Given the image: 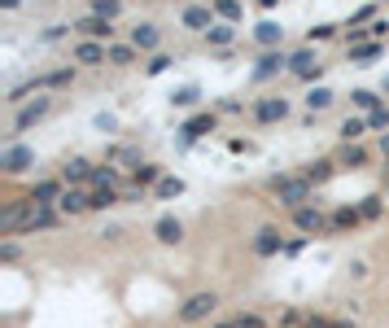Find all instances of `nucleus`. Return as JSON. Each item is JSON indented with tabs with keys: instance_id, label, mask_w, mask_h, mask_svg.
Returning a JSON list of instances; mask_svg holds the SVG:
<instances>
[{
	"instance_id": "nucleus-1",
	"label": "nucleus",
	"mask_w": 389,
	"mask_h": 328,
	"mask_svg": "<svg viewBox=\"0 0 389 328\" xmlns=\"http://www.w3.org/2000/svg\"><path fill=\"white\" fill-rule=\"evenodd\" d=\"M267 188L276 193V201L284 210H302V206H315V184H306L302 175H271L267 180Z\"/></svg>"
},
{
	"instance_id": "nucleus-2",
	"label": "nucleus",
	"mask_w": 389,
	"mask_h": 328,
	"mask_svg": "<svg viewBox=\"0 0 389 328\" xmlns=\"http://www.w3.org/2000/svg\"><path fill=\"white\" fill-rule=\"evenodd\" d=\"M219 311V293H210V289H201V293H193V298H184V307L175 311V319L179 324H205Z\"/></svg>"
},
{
	"instance_id": "nucleus-3",
	"label": "nucleus",
	"mask_w": 389,
	"mask_h": 328,
	"mask_svg": "<svg viewBox=\"0 0 389 328\" xmlns=\"http://www.w3.org/2000/svg\"><path fill=\"white\" fill-rule=\"evenodd\" d=\"M48 110H53V96H35V101H27V106L18 110V118H13V132H9V145H18V136H22V132H31L35 123H40V118L48 114Z\"/></svg>"
},
{
	"instance_id": "nucleus-4",
	"label": "nucleus",
	"mask_w": 389,
	"mask_h": 328,
	"mask_svg": "<svg viewBox=\"0 0 389 328\" xmlns=\"http://www.w3.org/2000/svg\"><path fill=\"white\" fill-rule=\"evenodd\" d=\"M74 35H79V40H96V44H110L114 40V22L101 18V13H88V18L74 22Z\"/></svg>"
},
{
	"instance_id": "nucleus-5",
	"label": "nucleus",
	"mask_w": 389,
	"mask_h": 328,
	"mask_svg": "<svg viewBox=\"0 0 389 328\" xmlns=\"http://www.w3.org/2000/svg\"><path fill=\"white\" fill-rule=\"evenodd\" d=\"M35 166V149L27 145H5V154H0V171L5 175H27Z\"/></svg>"
},
{
	"instance_id": "nucleus-6",
	"label": "nucleus",
	"mask_w": 389,
	"mask_h": 328,
	"mask_svg": "<svg viewBox=\"0 0 389 328\" xmlns=\"http://www.w3.org/2000/svg\"><path fill=\"white\" fill-rule=\"evenodd\" d=\"M293 223H298V232H302V237H320V232H332V215H324L320 206H302V210L293 215Z\"/></svg>"
},
{
	"instance_id": "nucleus-7",
	"label": "nucleus",
	"mask_w": 389,
	"mask_h": 328,
	"mask_svg": "<svg viewBox=\"0 0 389 328\" xmlns=\"http://www.w3.org/2000/svg\"><path fill=\"white\" fill-rule=\"evenodd\" d=\"M289 70L298 74V79H306V84H315L320 74H324V62L315 57V48H298V53L289 57Z\"/></svg>"
},
{
	"instance_id": "nucleus-8",
	"label": "nucleus",
	"mask_w": 389,
	"mask_h": 328,
	"mask_svg": "<svg viewBox=\"0 0 389 328\" xmlns=\"http://www.w3.org/2000/svg\"><path fill=\"white\" fill-rule=\"evenodd\" d=\"M284 245H289V241L280 237L276 223H267V228H258V232H254V254H258V259H276V254H284Z\"/></svg>"
},
{
	"instance_id": "nucleus-9",
	"label": "nucleus",
	"mask_w": 389,
	"mask_h": 328,
	"mask_svg": "<svg viewBox=\"0 0 389 328\" xmlns=\"http://www.w3.org/2000/svg\"><path fill=\"white\" fill-rule=\"evenodd\" d=\"M215 128H219L215 114H193L184 128H179V145H193V140H201V136H210Z\"/></svg>"
},
{
	"instance_id": "nucleus-10",
	"label": "nucleus",
	"mask_w": 389,
	"mask_h": 328,
	"mask_svg": "<svg viewBox=\"0 0 389 328\" xmlns=\"http://www.w3.org/2000/svg\"><path fill=\"white\" fill-rule=\"evenodd\" d=\"M337 171H342V162H337V158H315V162H306V166H302V180L320 188V184H328V180H332Z\"/></svg>"
},
{
	"instance_id": "nucleus-11",
	"label": "nucleus",
	"mask_w": 389,
	"mask_h": 328,
	"mask_svg": "<svg viewBox=\"0 0 389 328\" xmlns=\"http://www.w3.org/2000/svg\"><path fill=\"white\" fill-rule=\"evenodd\" d=\"M254 118H258V123H280V118H289V101H284V96L254 101Z\"/></svg>"
},
{
	"instance_id": "nucleus-12",
	"label": "nucleus",
	"mask_w": 389,
	"mask_h": 328,
	"mask_svg": "<svg viewBox=\"0 0 389 328\" xmlns=\"http://www.w3.org/2000/svg\"><path fill=\"white\" fill-rule=\"evenodd\" d=\"M280 70H289V57H284L280 48H271V53H263V57H258V66H254V79H258V84H267V79H276Z\"/></svg>"
},
{
	"instance_id": "nucleus-13",
	"label": "nucleus",
	"mask_w": 389,
	"mask_h": 328,
	"mask_svg": "<svg viewBox=\"0 0 389 328\" xmlns=\"http://www.w3.org/2000/svg\"><path fill=\"white\" fill-rule=\"evenodd\" d=\"M179 22H184L188 31H201L205 35V31L215 27V5H188L184 13H179Z\"/></svg>"
},
{
	"instance_id": "nucleus-14",
	"label": "nucleus",
	"mask_w": 389,
	"mask_h": 328,
	"mask_svg": "<svg viewBox=\"0 0 389 328\" xmlns=\"http://www.w3.org/2000/svg\"><path fill=\"white\" fill-rule=\"evenodd\" d=\"M136 48V53H158V44H162V31L153 27V22H140V27H132V40H127Z\"/></svg>"
},
{
	"instance_id": "nucleus-15",
	"label": "nucleus",
	"mask_w": 389,
	"mask_h": 328,
	"mask_svg": "<svg viewBox=\"0 0 389 328\" xmlns=\"http://www.w3.org/2000/svg\"><path fill=\"white\" fill-rule=\"evenodd\" d=\"M92 171H96V166H92L88 158H70V162H62V175H57V180L70 184V188H79V184L92 180Z\"/></svg>"
},
{
	"instance_id": "nucleus-16",
	"label": "nucleus",
	"mask_w": 389,
	"mask_h": 328,
	"mask_svg": "<svg viewBox=\"0 0 389 328\" xmlns=\"http://www.w3.org/2000/svg\"><path fill=\"white\" fill-rule=\"evenodd\" d=\"M106 53H110V44H96V40H79L74 44V62L79 66H106Z\"/></svg>"
},
{
	"instance_id": "nucleus-17",
	"label": "nucleus",
	"mask_w": 389,
	"mask_h": 328,
	"mask_svg": "<svg viewBox=\"0 0 389 328\" xmlns=\"http://www.w3.org/2000/svg\"><path fill=\"white\" fill-rule=\"evenodd\" d=\"M62 193H66V188H62V180H35L27 197L35 201V206H57V201H62Z\"/></svg>"
},
{
	"instance_id": "nucleus-18",
	"label": "nucleus",
	"mask_w": 389,
	"mask_h": 328,
	"mask_svg": "<svg viewBox=\"0 0 389 328\" xmlns=\"http://www.w3.org/2000/svg\"><path fill=\"white\" fill-rule=\"evenodd\" d=\"M153 237H158V245H179L184 241V223H179L175 215H162L158 223H153Z\"/></svg>"
},
{
	"instance_id": "nucleus-19",
	"label": "nucleus",
	"mask_w": 389,
	"mask_h": 328,
	"mask_svg": "<svg viewBox=\"0 0 389 328\" xmlns=\"http://www.w3.org/2000/svg\"><path fill=\"white\" fill-rule=\"evenodd\" d=\"M363 132H372V128H368V118H363V114H346V118H342V128H337V136H342V145H359V140H363Z\"/></svg>"
},
{
	"instance_id": "nucleus-20",
	"label": "nucleus",
	"mask_w": 389,
	"mask_h": 328,
	"mask_svg": "<svg viewBox=\"0 0 389 328\" xmlns=\"http://www.w3.org/2000/svg\"><path fill=\"white\" fill-rule=\"evenodd\" d=\"M162 180H167V175H162L158 162H140V166H132V184H136V188H158Z\"/></svg>"
},
{
	"instance_id": "nucleus-21",
	"label": "nucleus",
	"mask_w": 389,
	"mask_h": 328,
	"mask_svg": "<svg viewBox=\"0 0 389 328\" xmlns=\"http://www.w3.org/2000/svg\"><path fill=\"white\" fill-rule=\"evenodd\" d=\"M57 210H62V219L84 215V210H88V193H84V188H66V193H62V201H57Z\"/></svg>"
},
{
	"instance_id": "nucleus-22",
	"label": "nucleus",
	"mask_w": 389,
	"mask_h": 328,
	"mask_svg": "<svg viewBox=\"0 0 389 328\" xmlns=\"http://www.w3.org/2000/svg\"><path fill=\"white\" fill-rule=\"evenodd\" d=\"M74 84V66H57V70H48V74H35V92L44 88H66Z\"/></svg>"
},
{
	"instance_id": "nucleus-23",
	"label": "nucleus",
	"mask_w": 389,
	"mask_h": 328,
	"mask_svg": "<svg viewBox=\"0 0 389 328\" xmlns=\"http://www.w3.org/2000/svg\"><path fill=\"white\" fill-rule=\"evenodd\" d=\"M254 40H258V44H263L267 53H271V48H280V40H284V27L267 18V22H258V27H254Z\"/></svg>"
},
{
	"instance_id": "nucleus-24",
	"label": "nucleus",
	"mask_w": 389,
	"mask_h": 328,
	"mask_svg": "<svg viewBox=\"0 0 389 328\" xmlns=\"http://www.w3.org/2000/svg\"><path fill=\"white\" fill-rule=\"evenodd\" d=\"M118 184H123L118 166H114V162H106V166H96V171H92V180H88V193H92V188H118Z\"/></svg>"
},
{
	"instance_id": "nucleus-25",
	"label": "nucleus",
	"mask_w": 389,
	"mask_h": 328,
	"mask_svg": "<svg viewBox=\"0 0 389 328\" xmlns=\"http://www.w3.org/2000/svg\"><path fill=\"white\" fill-rule=\"evenodd\" d=\"M359 223H363L359 206H337V210H332V232H354Z\"/></svg>"
},
{
	"instance_id": "nucleus-26",
	"label": "nucleus",
	"mask_w": 389,
	"mask_h": 328,
	"mask_svg": "<svg viewBox=\"0 0 389 328\" xmlns=\"http://www.w3.org/2000/svg\"><path fill=\"white\" fill-rule=\"evenodd\" d=\"M118 201H123L118 188H92V193H88V210H114Z\"/></svg>"
},
{
	"instance_id": "nucleus-27",
	"label": "nucleus",
	"mask_w": 389,
	"mask_h": 328,
	"mask_svg": "<svg viewBox=\"0 0 389 328\" xmlns=\"http://www.w3.org/2000/svg\"><path fill=\"white\" fill-rule=\"evenodd\" d=\"M380 53H385V44H380V40L359 44V48H350V66H368V62H376Z\"/></svg>"
},
{
	"instance_id": "nucleus-28",
	"label": "nucleus",
	"mask_w": 389,
	"mask_h": 328,
	"mask_svg": "<svg viewBox=\"0 0 389 328\" xmlns=\"http://www.w3.org/2000/svg\"><path fill=\"white\" fill-rule=\"evenodd\" d=\"M337 162H342V166H350V171H359V166H368V149H363V145H342V154H337Z\"/></svg>"
},
{
	"instance_id": "nucleus-29",
	"label": "nucleus",
	"mask_w": 389,
	"mask_h": 328,
	"mask_svg": "<svg viewBox=\"0 0 389 328\" xmlns=\"http://www.w3.org/2000/svg\"><path fill=\"white\" fill-rule=\"evenodd\" d=\"M332 101H337V92H332V88H310V92H306V110H310V114H320V110H328V106H332Z\"/></svg>"
},
{
	"instance_id": "nucleus-30",
	"label": "nucleus",
	"mask_w": 389,
	"mask_h": 328,
	"mask_svg": "<svg viewBox=\"0 0 389 328\" xmlns=\"http://www.w3.org/2000/svg\"><path fill=\"white\" fill-rule=\"evenodd\" d=\"M136 57H140V53H136L132 44H110V53H106V62H110V66H118V70H123V66H132Z\"/></svg>"
},
{
	"instance_id": "nucleus-31",
	"label": "nucleus",
	"mask_w": 389,
	"mask_h": 328,
	"mask_svg": "<svg viewBox=\"0 0 389 328\" xmlns=\"http://www.w3.org/2000/svg\"><path fill=\"white\" fill-rule=\"evenodd\" d=\"M197 101H201V88H193V84H184V88L171 92V106H175V110H193Z\"/></svg>"
},
{
	"instance_id": "nucleus-32",
	"label": "nucleus",
	"mask_w": 389,
	"mask_h": 328,
	"mask_svg": "<svg viewBox=\"0 0 389 328\" xmlns=\"http://www.w3.org/2000/svg\"><path fill=\"white\" fill-rule=\"evenodd\" d=\"M205 40H210L215 48H227L232 40H237V27H232V22H215V27L205 31Z\"/></svg>"
},
{
	"instance_id": "nucleus-33",
	"label": "nucleus",
	"mask_w": 389,
	"mask_h": 328,
	"mask_svg": "<svg viewBox=\"0 0 389 328\" xmlns=\"http://www.w3.org/2000/svg\"><path fill=\"white\" fill-rule=\"evenodd\" d=\"M350 101H354V106H359V110H368V114L385 106V96H376L372 88H354V92H350Z\"/></svg>"
},
{
	"instance_id": "nucleus-34",
	"label": "nucleus",
	"mask_w": 389,
	"mask_h": 328,
	"mask_svg": "<svg viewBox=\"0 0 389 328\" xmlns=\"http://www.w3.org/2000/svg\"><path fill=\"white\" fill-rule=\"evenodd\" d=\"M210 5H215V13L223 18V22H232V27H237V22H241V0H210Z\"/></svg>"
},
{
	"instance_id": "nucleus-35",
	"label": "nucleus",
	"mask_w": 389,
	"mask_h": 328,
	"mask_svg": "<svg viewBox=\"0 0 389 328\" xmlns=\"http://www.w3.org/2000/svg\"><path fill=\"white\" fill-rule=\"evenodd\" d=\"M380 210H385V197H380V193H372V197H363V201H359V215H363V223L380 219Z\"/></svg>"
},
{
	"instance_id": "nucleus-36",
	"label": "nucleus",
	"mask_w": 389,
	"mask_h": 328,
	"mask_svg": "<svg viewBox=\"0 0 389 328\" xmlns=\"http://www.w3.org/2000/svg\"><path fill=\"white\" fill-rule=\"evenodd\" d=\"M153 193H158V201H171V197L184 193V180H179V175H167V180H162L158 188H153Z\"/></svg>"
},
{
	"instance_id": "nucleus-37",
	"label": "nucleus",
	"mask_w": 389,
	"mask_h": 328,
	"mask_svg": "<svg viewBox=\"0 0 389 328\" xmlns=\"http://www.w3.org/2000/svg\"><path fill=\"white\" fill-rule=\"evenodd\" d=\"M92 13H101V18L114 22V18L123 13V0H92Z\"/></svg>"
},
{
	"instance_id": "nucleus-38",
	"label": "nucleus",
	"mask_w": 389,
	"mask_h": 328,
	"mask_svg": "<svg viewBox=\"0 0 389 328\" xmlns=\"http://www.w3.org/2000/svg\"><path fill=\"white\" fill-rule=\"evenodd\" d=\"M368 128H372V132H380V136L389 132V106H380V110H372V114H368Z\"/></svg>"
},
{
	"instance_id": "nucleus-39",
	"label": "nucleus",
	"mask_w": 389,
	"mask_h": 328,
	"mask_svg": "<svg viewBox=\"0 0 389 328\" xmlns=\"http://www.w3.org/2000/svg\"><path fill=\"white\" fill-rule=\"evenodd\" d=\"M110 162H136V166H140V149L118 145V149H110Z\"/></svg>"
},
{
	"instance_id": "nucleus-40",
	"label": "nucleus",
	"mask_w": 389,
	"mask_h": 328,
	"mask_svg": "<svg viewBox=\"0 0 389 328\" xmlns=\"http://www.w3.org/2000/svg\"><path fill=\"white\" fill-rule=\"evenodd\" d=\"M332 35H337V27H332V22H320V27H310L306 44H320V40H332Z\"/></svg>"
},
{
	"instance_id": "nucleus-41",
	"label": "nucleus",
	"mask_w": 389,
	"mask_h": 328,
	"mask_svg": "<svg viewBox=\"0 0 389 328\" xmlns=\"http://www.w3.org/2000/svg\"><path fill=\"white\" fill-rule=\"evenodd\" d=\"M232 324H237V328H267V319H263V315H254V311H241Z\"/></svg>"
},
{
	"instance_id": "nucleus-42",
	"label": "nucleus",
	"mask_w": 389,
	"mask_h": 328,
	"mask_svg": "<svg viewBox=\"0 0 389 328\" xmlns=\"http://www.w3.org/2000/svg\"><path fill=\"white\" fill-rule=\"evenodd\" d=\"M171 62H175V57H167V53H153V57H149V74H167V70H171Z\"/></svg>"
},
{
	"instance_id": "nucleus-43",
	"label": "nucleus",
	"mask_w": 389,
	"mask_h": 328,
	"mask_svg": "<svg viewBox=\"0 0 389 328\" xmlns=\"http://www.w3.org/2000/svg\"><path fill=\"white\" fill-rule=\"evenodd\" d=\"M22 259V245L18 241H5V245H0V263H18Z\"/></svg>"
},
{
	"instance_id": "nucleus-44",
	"label": "nucleus",
	"mask_w": 389,
	"mask_h": 328,
	"mask_svg": "<svg viewBox=\"0 0 389 328\" xmlns=\"http://www.w3.org/2000/svg\"><path fill=\"white\" fill-rule=\"evenodd\" d=\"M368 35H372V40H385V35H389V18H376L372 27H368Z\"/></svg>"
},
{
	"instance_id": "nucleus-45",
	"label": "nucleus",
	"mask_w": 389,
	"mask_h": 328,
	"mask_svg": "<svg viewBox=\"0 0 389 328\" xmlns=\"http://www.w3.org/2000/svg\"><path fill=\"white\" fill-rule=\"evenodd\" d=\"M350 276H354V281H368V276H372V267L363 263V259H354V263H350Z\"/></svg>"
},
{
	"instance_id": "nucleus-46",
	"label": "nucleus",
	"mask_w": 389,
	"mask_h": 328,
	"mask_svg": "<svg viewBox=\"0 0 389 328\" xmlns=\"http://www.w3.org/2000/svg\"><path fill=\"white\" fill-rule=\"evenodd\" d=\"M306 241H310V237H293L289 245H284V254H289V259H293V254H302V249H306Z\"/></svg>"
},
{
	"instance_id": "nucleus-47",
	"label": "nucleus",
	"mask_w": 389,
	"mask_h": 328,
	"mask_svg": "<svg viewBox=\"0 0 389 328\" xmlns=\"http://www.w3.org/2000/svg\"><path fill=\"white\" fill-rule=\"evenodd\" d=\"M306 328H332V319H324V315H310V319H306Z\"/></svg>"
},
{
	"instance_id": "nucleus-48",
	"label": "nucleus",
	"mask_w": 389,
	"mask_h": 328,
	"mask_svg": "<svg viewBox=\"0 0 389 328\" xmlns=\"http://www.w3.org/2000/svg\"><path fill=\"white\" fill-rule=\"evenodd\" d=\"M380 154H385V158H389V132H385V136H380Z\"/></svg>"
},
{
	"instance_id": "nucleus-49",
	"label": "nucleus",
	"mask_w": 389,
	"mask_h": 328,
	"mask_svg": "<svg viewBox=\"0 0 389 328\" xmlns=\"http://www.w3.org/2000/svg\"><path fill=\"white\" fill-rule=\"evenodd\" d=\"M210 328H237V324H232V319H219V324H210Z\"/></svg>"
},
{
	"instance_id": "nucleus-50",
	"label": "nucleus",
	"mask_w": 389,
	"mask_h": 328,
	"mask_svg": "<svg viewBox=\"0 0 389 328\" xmlns=\"http://www.w3.org/2000/svg\"><path fill=\"white\" fill-rule=\"evenodd\" d=\"M0 5H5V9H18V5H22V0H0Z\"/></svg>"
},
{
	"instance_id": "nucleus-51",
	"label": "nucleus",
	"mask_w": 389,
	"mask_h": 328,
	"mask_svg": "<svg viewBox=\"0 0 389 328\" xmlns=\"http://www.w3.org/2000/svg\"><path fill=\"white\" fill-rule=\"evenodd\" d=\"M332 328H354V324H346V319H332Z\"/></svg>"
},
{
	"instance_id": "nucleus-52",
	"label": "nucleus",
	"mask_w": 389,
	"mask_h": 328,
	"mask_svg": "<svg viewBox=\"0 0 389 328\" xmlns=\"http://www.w3.org/2000/svg\"><path fill=\"white\" fill-rule=\"evenodd\" d=\"M385 197H389V166H385Z\"/></svg>"
},
{
	"instance_id": "nucleus-53",
	"label": "nucleus",
	"mask_w": 389,
	"mask_h": 328,
	"mask_svg": "<svg viewBox=\"0 0 389 328\" xmlns=\"http://www.w3.org/2000/svg\"><path fill=\"white\" fill-rule=\"evenodd\" d=\"M258 5H263V9H271V5H276V0H258Z\"/></svg>"
},
{
	"instance_id": "nucleus-54",
	"label": "nucleus",
	"mask_w": 389,
	"mask_h": 328,
	"mask_svg": "<svg viewBox=\"0 0 389 328\" xmlns=\"http://www.w3.org/2000/svg\"><path fill=\"white\" fill-rule=\"evenodd\" d=\"M385 92H389V74H385Z\"/></svg>"
},
{
	"instance_id": "nucleus-55",
	"label": "nucleus",
	"mask_w": 389,
	"mask_h": 328,
	"mask_svg": "<svg viewBox=\"0 0 389 328\" xmlns=\"http://www.w3.org/2000/svg\"><path fill=\"white\" fill-rule=\"evenodd\" d=\"M385 5H389V0H385Z\"/></svg>"
}]
</instances>
